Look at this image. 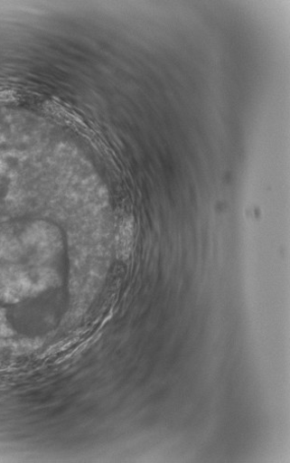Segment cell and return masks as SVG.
<instances>
[{"mask_svg":"<svg viewBox=\"0 0 290 463\" xmlns=\"http://www.w3.org/2000/svg\"><path fill=\"white\" fill-rule=\"evenodd\" d=\"M31 293L29 277L14 266L0 267V301L14 303Z\"/></svg>","mask_w":290,"mask_h":463,"instance_id":"6da1fadb","label":"cell"}]
</instances>
